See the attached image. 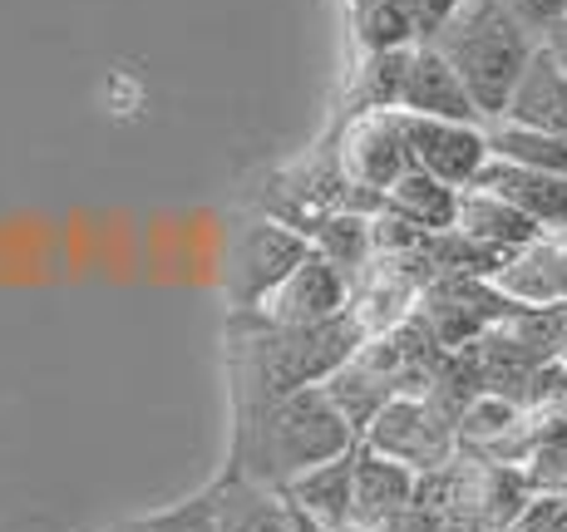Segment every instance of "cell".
<instances>
[{
  "mask_svg": "<svg viewBox=\"0 0 567 532\" xmlns=\"http://www.w3.org/2000/svg\"><path fill=\"white\" fill-rule=\"evenodd\" d=\"M504 532H567V493H538Z\"/></svg>",
  "mask_w": 567,
  "mask_h": 532,
  "instance_id": "23",
  "label": "cell"
},
{
  "mask_svg": "<svg viewBox=\"0 0 567 532\" xmlns=\"http://www.w3.org/2000/svg\"><path fill=\"white\" fill-rule=\"evenodd\" d=\"M405 124V144H410V163L424 173H434L450 188H474L484 178L488 158V124H454V118H420V114H400Z\"/></svg>",
  "mask_w": 567,
  "mask_h": 532,
  "instance_id": "7",
  "label": "cell"
},
{
  "mask_svg": "<svg viewBox=\"0 0 567 532\" xmlns=\"http://www.w3.org/2000/svg\"><path fill=\"white\" fill-rule=\"evenodd\" d=\"M217 498V532H301V513L277 483L247 479V473L227 469L213 483Z\"/></svg>",
  "mask_w": 567,
  "mask_h": 532,
  "instance_id": "12",
  "label": "cell"
},
{
  "mask_svg": "<svg viewBox=\"0 0 567 532\" xmlns=\"http://www.w3.org/2000/svg\"><path fill=\"white\" fill-rule=\"evenodd\" d=\"M405 6H410L414 25H420V45H430V40L440 35V30L450 25L454 15H460L464 0H405Z\"/></svg>",
  "mask_w": 567,
  "mask_h": 532,
  "instance_id": "25",
  "label": "cell"
},
{
  "mask_svg": "<svg viewBox=\"0 0 567 532\" xmlns=\"http://www.w3.org/2000/svg\"><path fill=\"white\" fill-rule=\"evenodd\" d=\"M454 237H464V247H474V252L494 257V267H498L508 252H518L523 242L543 237V227H533L518 208H508V202L494 198L488 188H464Z\"/></svg>",
  "mask_w": 567,
  "mask_h": 532,
  "instance_id": "15",
  "label": "cell"
},
{
  "mask_svg": "<svg viewBox=\"0 0 567 532\" xmlns=\"http://www.w3.org/2000/svg\"><path fill=\"white\" fill-rule=\"evenodd\" d=\"M494 291L504 301H518L528 311L567 306V237H533L518 252H508L494 267Z\"/></svg>",
  "mask_w": 567,
  "mask_h": 532,
  "instance_id": "9",
  "label": "cell"
},
{
  "mask_svg": "<svg viewBox=\"0 0 567 532\" xmlns=\"http://www.w3.org/2000/svg\"><path fill=\"white\" fill-rule=\"evenodd\" d=\"M414 50V45H410ZM410 50H380L365 60V108H400V90H405V70H410Z\"/></svg>",
  "mask_w": 567,
  "mask_h": 532,
  "instance_id": "22",
  "label": "cell"
},
{
  "mask_svg": "<svg viewBox=\"0 0 567 532\" xmlns=\"http://www.w3.org/2000/svg\"><path fill=\"white\" fill-rule=\"evenodd\" d=\"M281 493L291 498L301 518L321 532H355V449L331 463H316Z\"/></svg>",
  "mask_w": 567,
  "mask_h": 532,
  "instance_id": "14",
  "label": "cell"
},
{
  "mask_svg": "<svg viewBox=\"0 0 567 532\" xmlns=\"http://www.w3.org/2000/svg\"><path fill=\"white\" fill-rule=\"evenodd\" d=\"M488 148H494V158L518 163V168L563 173L567 178V138H558V134L514 124V118H494V124H488Z\"/></svg>",
  "mask_w": 567,
  "mask_h": 532,
  "instance_id": "18",
  "label": "cell"
},
{
  "mask_svg": "<svg viewBox=\"0 0 567 532\" xmlns=\"http://www.w3.org/2000/svg\"><path fill=\"white\" fill-rule=\"evenodd\" d=\"M538 45H543V50H548V54H553V64H558V70L567 74V20H558V25H553V30H548V35H543V40H538Z\"/></svg>",
  "mask_w": 567,
  "mask_h": 532,
  "instance_id": "26",
  "label": "cell"
},
{
  "mask_svg": "<svg viewBox=\"0 0 567 532\" xmlns=\"http://www.w3.org/2000/svg\"><path fill=\"white\" fill-rule=\"evenodd\" d=\"M316 252H326L336 267H361L375 252V222L355 212H336L316 227Z\"/></svg>",
  "mask_w": 567,
  "mask_h": 532,
  "instance_id": "20",
  "label": "cell"
},
{
  "mask_svg": "<svg viewBox=\"0 0 567 532\" xmlns=\"http://www.w3.org/2000/svg\"><path fill=\"white\" fill-rule=\"evenodd\" d=\"M361 444L375 453L405 463L414 473H434L444 463H454V425L420 395H395L375 419L365 425Z\"/></svg>",
  "mask_w": 567,
  "mask_h": 532,
  "instance_id": "4",
  "label": "cell"
},
{
  "mask_svg": "<svg viewBox=\"0 0 567 532\" xmlns=\"http://www.w3.org/2000/svg\"><path fill=\"white\" fill-rule=\"evenodd\" d=\"M474 188H488L494 198H504L508 208H518L533 227L543 232H567V178L563 173H538V168H518V163L488 158L484 178Z\"/></svg>",
  "mask_w": 567,
  "mask_h": 532,
  "instance_id": "13",
  "label": "cell"
},
{
  "mask_svg": "<svg viewBox=\"0 0 567 532\" xmlns=\"http://www.w3.org/2000/svg\"><path fill=\"white\" fill-rule=\"evenodd\" d=\"M558 371H563V379H567V351L558 355Z\"/></svg>",
  "mask_w": 567,
  "mask_h": 532,
  "instance_id": "27",
  "label": "cell"
},
{
  "mask_svg": "<svg viewBox=\"0 0 567 532\" xmlns=\"http://www.w3.org/2000/svg\"><path fill=\"white\" fill-rule=\"evenodd\" d=\"M430 45L460 70L484 124H494V118L508 114V100H514L523 70L538 54V35L528 25H518V15L504 0H464L460 15Z\"/></svg>",
  "mask_w": 567,
  "mask_h": 532,
  "instance_id": "3",
  "label": "cell"
},
{
  "mask_svg": "<svg viewBox=\"0 0 567 532\" xmlns=\"http://www.w3.org/2000/svg\"><path fill=\"white\" fill-rule=\"evenodd\" d=\"M355 444H361V434L341 415V405L326 395V385H307L297 395H281L271 405L252 409V415H243L233 469L247 473V479L287 488L316 463L351 453Z\"/></svg>",
  "mask_w": 567,
  "mask_h": 532,
  "instance_id": "1",
  "label": "cell"
},
{
  "mask_svg": "<svg viewBox=\"0 0 567 532\" xmlns=\"http://www.w3.org/2000/svg\"><path fill=\"white\" fill-rule=\"evenodd\" d=\"M361 40L370 54L410 50L420 45V25H414L405 0H361Z\"/></svg>",
  "mask_w": 567,
  "mask_h": 532,
  "instance_id": "19",
  "label": "cell"
},
{
  "mask_svg": "<svg viewBox=\"0 0 567 532\" xmlns=\"http://www.w3.org/2000/svg\"><path fill=\"white\" fill-rule=\"evenodd\" d=\"M257 321L267 325H326L351 311V286H346V267H336L326 252H311L297 262L267 296L257 301Z\"/></svg>",
  "mask_w": 567,
  "mask_h": 532,
  "instance_id": "6",
  "label": "cell"
},
{
  "mask_svg": "<svg viewBox=\"0 0 567 532\" xmlns=\"http://www.w3.org/2000/svg\"><path fill=\"white\" fill-rule=\"evenodd\" d=\"M563 321H567V306H563Z\"/></svg>",
  "mask_w": 567,
  "mask_h": 532,
  "instance_id": "28",
  "label": "cell"
},
{
  "mask_svg": "<svg viewBox=\"0 0 567 532\" xmlns=\"http://www.w3.org/2000/svg\"><path fill=\"white\" fill-rule=\"evenodd\" d=\"M109 532H217V498H213V488H203L188 503H173L148 518H128V523H118Z\"/></svg>",
  "mask_w": 567,
  "mask_h": 532,
  "instance_id": "21",
  "label": "cell"
},
{
  "mask_svg": "<svg viewBox=\"0 0 567 532\" xmlns=\"http://www.w3.org/2000/svg\"><path fill=\"white\" fill-rule=\"evenodd\" d=\"M400 114H420V118H454V124H484L474 94L460 80L450 60L434 45H414L410 50V70H405V90H400Z\"/></svg>",
  "mask_w": 567,
  "mask_h": 532,
  "instance_id": "10",
  "label": "cell"
},
{
  "mask_svg": "<svg viewBox=\"0 0 567 532\" xmlns=\"http://www.w3.org/2000/svg\"><path fill=\"white\" fill-rule=\"evenodd\" d=\"M460 198H464V192L450 188V182H440L434 173L410 168L405 178H400L380 202H385L390 217L410 222L414 232L440 237V232H454V222H460Z\"/></svg>",
  "mask_w": 567,
  "mask_h": 532,
  "instance_id": "16",
  "label": "cell"
},
{
  "mask_svg": "<svg viewBox=\"0 0 567 532\" xmlns=\"http://www.w3.org/2000/svg\"><path fill=\"white\" fill-rule=\"evenodd\" d=\"M341 168L355 188L385 198L400 178L414 168L410 144H405V124L400 108H361L351 128H346V148H341Z\"/></svg>",
  "mask_w": 567,
  "mask_h": 532,
  "instance_id": "8",
  "label": "cell"
},
{
  "mask_svg": "<svg viewBox=\"0 0 567 532\" xmlns=\"http://www.w3.org/2000/svg\"><path fill=\"white\" fill-rule=\"evenodd\" d=\"M508 10H514L518 15V25H528L533 35H548L553 25H558V20H567V0H504Z\"/></svg>",
  "mask_w": 567,
  "mask_h": 532,
  "instance_id": "24",
  "label": "cell"
},
{
  "mask_svg": "<svg viewBox=\"0 0 567 532\" xmlns=\"http://www.w3.org/2000/svg\"><path fill=\"white\" fill-rule=\"evenodd\" d=\"M420 493V473L355 444V532H390Z\"/></svg>",
  "mask_w": 567,
  "mask_h": 532,
  "instance_id": "11",
  "label": "cell"
},
{
  "mask_svg": "<svg viewBox=\"0 0 567 532\" xmlns=\"http://www.w3.org/2000/svg\"><path fill=\"white\" fill-rule=\"evenodd\" d=\"M316 252V242H307L301 232L281 222H247L243 232L233 237L227 247V271H223V286L227 296L237 301L243 311H252L281 277H287L297 262H307Z\"/></svg>",
  "mask_w": 567,
  "mask_h": 532,
  "instance_id": "5",
  "label": "cell"
},
{
  "mask_svg": "<svg viewBox=\"0 0 567 532\" xmlns=\"http://www.w3.org/2000/svg\"><path fill=\"white\" fill-rule=\"evenodd\" d=\"M365 345V325L346 316L326 325H267L243 345V415L271 405L281 395H297L307 385H326L346 361H355Z\"/></svg>",
  "mask_w": 567,
  "mask_h": 532,
  "instance_id": "2",
  "label": "cell"
},
{
  "mask_svg": "<svg viewBox=\"0 0 567 532\" xmlns=\"http://www.w3.org/2000/svg\"><path fill=\"white\" fill-rule=\"evenodd\" d=\"M504 118L567 138V74L553 64V54L543 50V45L528 60V70H523V80H518L514 100H508V114Z\"/></svg>",
  "mask_w": 567,
  "mask_h": 532,
  "instance_id": "17",
  "label": "cell"
}]
</instances>
